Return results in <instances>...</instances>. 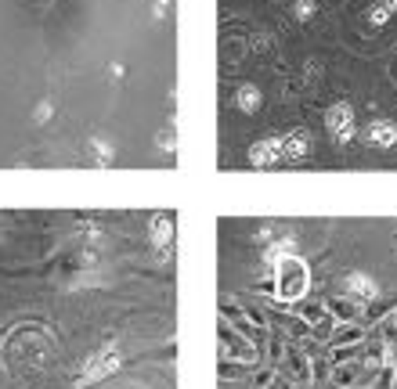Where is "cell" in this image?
I'll use <instances>...</instances> for the list:
<instances>
[]
</instances>
